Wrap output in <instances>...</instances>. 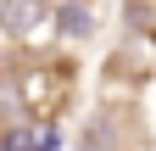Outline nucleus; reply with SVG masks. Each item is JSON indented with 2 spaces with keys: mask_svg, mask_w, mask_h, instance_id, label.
<instances>
[{
  "mask_svg": "<svg viewBox=\"0 0 156 151\" xmlns=\"http://www.w3.org/2000/svg\"><path fill=\"white\" fill-rule=\"evenodd\" d=\"M78 90V56H62V50H28L23 62L11 67V95H17V112L39 129H56V118L67 112Z\"/></svg>",
  "mask_w": 156,
  "mask_h": 151,
  "instance_id": "obj_1",
  "label": "nucleus"
},
{
  "mask_svg": "<svg viewBox=\"0 0 156 151\" xmlns=\"http://www.w3.org/2000/svg\"><path fill=\"white\" fill-rule=\"evenodd\" d=\"M128 34H145V17H156V0H128Z\"/></svg>",
  "mask_w": 156,
  "mask_h": 151,
  "instance_id": "obj_4",
  "label": "nucleus"
},
{
  "mask_svg": "<svg viewBox=\"0 0 156 151\" xmlns=\"http://www.w3.org/2000/svg\"><path fill=\"white\" fill-rule=\"evenodd\" d=\"M73 6H89V0H73Z\"/></svg>",
  "mask_w": 156,
  "mask_h": 151,
  "instance_id": "obj_5",
  "label": "nucleus"
},
{
  "mask_svg": "<svg viewBox=\"0 0 156 151\" xmlns=\"http://www.w3.org/2000/svg\"><path fill=\"white\" fill-rule=\"evenodd\" d=\"M56 34H67V39H84V34H89V6L56 0Z\"/></svg>",
  "mask_w": 156,
  "mask_h": 151,
  "instance_id": "obj_3",
  "label": "nucleus"
},
{
  "mask_svg": "<svg viewBox=\"0 0 156 151\" xmlns=\"http://www.w3.org/2000/svg\"><path fill=\"white\" fill-rule=\"evenodd\" d=\"M151 34H156V28H151ZM151 34H123V45L106 56V73H112V79H151V73H156Z\"/></svg>",
  "mask_w": 156,
  "mask_h": 151,
  "instance_id": "obj_2",
  "label": "nucleus"
}]
</instances>
